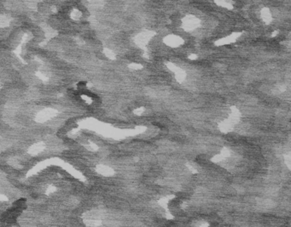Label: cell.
Wrapping results in <instances>:
<instances>
[{
	"label": "cell",
	"instance_id": "6da1fadb",
	"mask_svg": "<svg viewBox=\"0 0 291 227\" xmlns=\"http://www.w3.org/2000/svg\"><path fill=\"white\" fill-rule=\"evenodd\" d=\"M200 20L194 16H186L182 20V27L185 31H192L200 27Z\"/></svg>",
	"mask_w": 291,
	"mask_h": 227
},
{
	"label": "cell",
	"instance_id": "7a4b0ae2",
	"mask_svg": "<svg viewBox=\"0 0 291 227\" xmlns=\"http://www.w3.org/2000/svg\"><path fill=\"white\" fill-rule=\"evenodd\" d=\"M165 43L170 46H178L183 43V40L178 36L175 35H170L165 38Z\"/></svg>",
	"mask_w": 291,
	"mask_h": 227
},
{
	"label": "cell",
	"instance_id": "3957f363",
	"mask_svg": "<svg viewBox=\"0 0 291 227\" xmlns=\"http://www.w3.org/2000/svg\"><path fill=\"white\" fill-rule=\"evenodd\" d=\"M152 35H153V32H151V31H144V32H142L139 35H138V37H136V40L138 42V44L142 45V44H146V42L150 40V38L152 37Z\"/></svg>",
	"mask_w": 291,
	"mask_h": 227
},
{
	"label": "cell",
	"instance_id": "277c9868",
	"mask_svg": "<svg viewBox=\"0 0 291 227\" xmlns=\"http://www.w3.org/2000/svg\"><path fill=\"white\" fill-rule=\"evenodd\" d=\"M261 17H262L264 22H266V24H269L270 22H272V15H271L269 9L264 8L261 10Z\"/></svg>",
	"mask_w": 291,
	"mask_h": 227
},
{
	"label": "cell",
	"instance_id": "5b68a950",
	"mask_svg": "<svg viewBox=\"0 0 291 227\" xmlns=\"http://www.w3.org/2000/svg\"><path fill=\"white\" fill-rule=\"evenodd\" d=\"M215 3L218 5H219V6L224 7V8H226V9H232L233 8L232 2L230 0H215Z\"/></svg>",
	"mask_w": 291,
	"mask_h": 227
},
{
	"label": "cell",
	"instance_id": "8992f818",
	"mask_svg": "<svg viewBox=\"0 0 291 227\" xmlns=\"http://www.w3.org/2000/svg\"><path fill=\"white\" fill-rule=\"evenodd\" d=\"M9 20L8 19V17L6 16H0V27H7V26L9 25Z\"/></svg>",
	"mask_w": 291,
	"mask_h": 227
},
{
	"label": "cell",
	"instance_id": "52a82bcc",
	"mask_svg": "<svg viewBox=\"0 0 291 227\" xmlns=\"http://www.w3.org/2000/svg\"><path fill=\"white\" fill-rule=\"evenodd\" d=\"M80 16H81V14H80V12H79V10H77V9H74V10L71 13V17H72L74 20H78Z\"/></svg>",
	"mask_w": 291,
	"mask_h": 227
}]
</instances>
